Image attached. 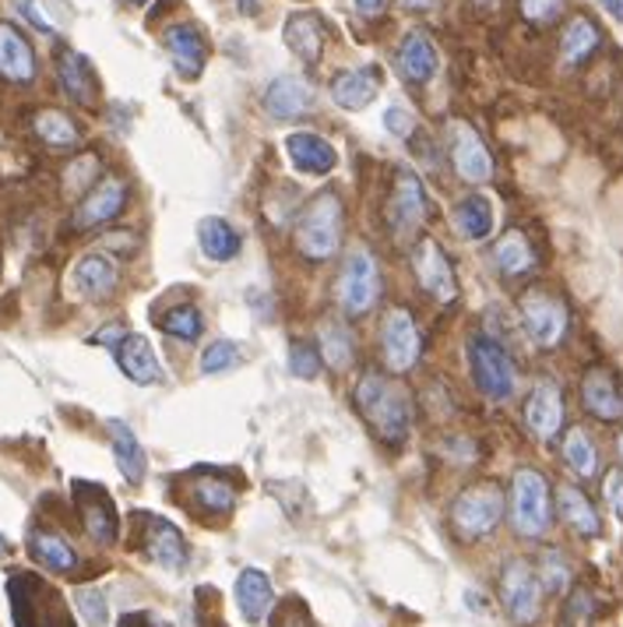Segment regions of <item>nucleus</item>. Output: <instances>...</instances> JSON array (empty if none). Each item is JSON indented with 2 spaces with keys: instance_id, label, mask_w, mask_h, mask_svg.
<instances>
[{
  "instance_id": "nucleus-38",
  "label": "nucleus",
  "mask_w": 623,
  "mask_h": 627,
  "mask_svg": "<svg viewBox=\"0 0 623 627\" xmlns=\"http://www.w3.org/2000/svg\"><path fill=\"white\" fill-rule=\"evenodd\" d=\"M599 42H602L599 25L592 18H585V14H574V18L568 22V28H563V36H560V61L568 67L585 64L588 57L599 50Z\"/></svg>"
},
{
  "instance_id": "nucleus-9",
  "label": "nucleus",
  "mask_w": 623,
  "mask_h": 627,
  "mask_svg": "<svg viewBox=\"0 0 623 627\" xmlns=\"http://www.w3.org/2000/svg\"><path fill=\"white\" fill-rule=\"evenodd\" d=\"M381 360L391 374H409L423 360V331L405 308L387 311L381 321Z\"/></svg>"
},
{
  "instance_id": "nucleus-19",
  "label": "nucleus",
  "mask_w": 623,
  "mask_h": 627,
  "mask_svg": "<svg viewBox=\"0 0 623 627\" xmlns=\"http://www.w3.org/2000/svg\"><path fill=\"white\" fill-rule=\"evenodd\" d=\"M163 42L173 57V67H177V75L194 81L201 71H205V61H208V42L201 36L198 25H169L163 33Z\"/></svg>"
},
{
  "instance_id": "nucleus-14",
  "label": "nucleus",
  "mask_w": 623,
  "mask_h": 627,
  "mask_svg": "<svg viewBox=\"0 0 623 627\" xmlns=\"http://www.w3.org/2000/svg\"><path fill=\"white\" fill-rule=\"evenodd\" d=\"M525 427L535 441H557L563 430V388L554 377H539L525 399Z\"/></svg>"
},
{
  "instance_id": "nucleus-22",
  "label": "nucleus",
  "mask_w": 623,
  "mask_h": 627,
  "mask_svg": "<svg viewBox=\"0 0 623 627\" xmlns=\"http://www.w3.org/2000/svg\"><path fill=\"white\" fill-rule=\"evenodd\" d=\"M285 152L293 159V166L300 173H310V177H325L339 166V152L331 149V141L314 135V130H293L285 138Z\"/></svg>"
},
{
  "instance_id": "nucleus-43",
  "label": "nucleus",
  "mask_w": 623,
  "mask_h": 627,
  "mask_svg": "<svg viewBox=\"0 0 623 627\" xmlns=\"http://www.w3.org/2000/svg\"><path fill=\"white\" fill-rule=\"evenodd\" d=\"M243 363V349L233 342V339H215L205 346V353H201V374H229V371H237Z\"/></svg>"
},
{
  "instance_id": "nucleus-56",
  "label": "nucleus",
  "mask_w": 623,
  "mask_h": 627,
  "mask_svg": "<svg viewBox=\"0 0 623 627\" xmlns=\"http://www.w3.org/2000/svg\"><path fill=\"white\" fill-rule=\"evenodd\" d=\"M616 451H620V462H623V434L616 437Z\"/></svg>"
},
{
  "instance_id": "nucleus-11",
  "label": "nucleus",
  "mask_w": 623,
  "mask_h": 627,
  "mask_svg": "<svg viewBox=\"0 0 623 627\" xmlns=\"http://www.w3.org/2000/svg\"><path fill=\"white\" fill-rule=\"evenodd\" d=\"M11 600L18 627H71L61 595L42 589L36 578H11Z\"/></svg>"
},
{
  "instance_id": "nucleus-46",
  "label": "nucleus",
  "mask_w": 623,
  "mask_h": 627,
  "mask_svg": "<svg viewBox=\"0 0 623 627\" xmlns=\"http://www.w3.org/2000/svg\"><path fill=\"white\" fill-rule=\"evenodd\" d=\"M563 4H568V0H518L521 14H525V22L532 25H554L563 14Z\"/></svg>"
},
{
  "instance_id": "nucleus-16",
  "label": "nucleus",
  "mask_w": 623,
  "mask_h": 627,
  "mask_svg": "<svg viewBox=\"0 0 623 627\" xmlns=\"http://www.w3.org/2000/svg\"><path fill=\"white\" fill-rule=\"evenodd\" d=\"M127 180L120 177H103L89 195L78 201L75 209V229H92V226H103L113 223L124 209H127Z\"/></svg>"
},
{
  "instance_id": "nucleus-10",
  "label": "nucleus",
  "mask_w": 623,
  "mask_h": 627,
  "mask_svg": "<svg viewBox=\"0 0 623 627\" xmlns=\"http://www.w3.org/2000/svg\"><path fill=\"white\" fill-rule=\"evenodd\" d=\"M427 215H430V201H427L423 180L409 170H398L387 195V209H384L387 226L395 229L398 240H405V237H416V233L427 226Z\"/></svg>"
},
{
  "instance_id": "nucleus-40",
  "label": "nucleus",
  "mask_w": 623,
  "mask_h": 627,
  "mask_svg": "<svg viewBox=\"0 0 623 627\" xmlns=\"http://www.w3.org/2000/svg\"><path fill=\"white\" fill-rule=\"evenodd\" d=\"M563 462H568V469L577 476V479H592L599 473V448L596 441L588 437L585 427H571L563 434Z\"/></svg>"
},
{
  "instance_id": "nucleus-52",
  "label": "nucleus",
  "mask_w": 623,
  "mask_h": 627,
  "mask_svg": "<svg viewBox=\"0 0 623 627\" xmlns=\"http://www.w3.org/2000/svg\"><path fill=\"white\" fill-rule=\"evenodd\" d=\"M127 335H130V331H127L124 325H106V328H99V331L92 335V342H96V346H106V349H117V346L127 339Z\"/></svg>"
},
{
  "instance_id": "nucleus-41",
  "label": "nucleus",
  "mask_w": 623,
  "mask_h": 627,
  "mask_svg": "<svg viewBox=\"0 0 623 627\" xmlns=\"http://www.w3.org/2000/svg\"><path fill=\"white\" fill-rule=\"evenodd\" d=\"M155 325L163 335L177 342H198L201 331H205V317L194 308V303H180V308L166 311L163 317H155Z\"/></svg>"
},
{
  "instance_id": "nucleus-18",
  "label": "nucleus",
  "mask_w": 623,
  "mask_h": 627,
  "mask_svg": "<svg viewBox=\"0 0 623 627\" xmlns=\"http://www.w3.org/2000/svg\"><path fill=\"white\" fill-rule=\"evenodd\" d=\"M582 410L588 416H596L602 423H616L623 419V388L613 377V371L606 367H592L582 377Z\"/></svg>"
},
{
  "instance_id": "nucleus-54",
  "label": "nucleus",
  "mask_w": 623,
  "mask_h": 627,
  "mask_svg": "<svg viewBox=\"0 0 623 627\" xmlns=\"http://www.w3.org/2000/svg\"><path fill=\"white\" fill-rule=\"evenodd\" d=\"M599 8H606L616 22H623V0H599Z\"/></svg>"
},
{
  "instance_id": "nucleus-45",
  "label": "nucleus",
  "mask_w": 623,
  "mask_h": 627,
  "mask_svg": "<svg viewBox=\"0 0 623 627\" xmlns=\"http://www.w3.org/2000/svg\"><path fill=\"white\" fill-rule=\"evenodd\" d=\"M75 606H78V614L85 617V624H89V627H106L110 606H106V595L99 589H78L75 592Z\"/></svg>"
},
{
  "instance_id": "nucleus-39",
  "label": "nucleus",
  "mask_w": 623,
  "mask_h": 627,
  "mask_svg": "<svg viewBox=\"0 0 623 627\" xmlns=\"http://www.w3.org/2000/svg\"><path fill=\"white\" fill-rule=\"evenodd\" d=\"M33 130H36V138L47 145V149H53V152H75L78 145H81L78 124L71 121L67 113H61V110H42V113H36Z\"/></svg>"
},
{
  "instance_id": "nucleus-47",
  "label": "nucleus",
  "mask_w": 623,
  "mask_h": 627,
  "mask_svg": "<svg viewBox=\"0 0 623 627\" xmlns=\"http://www.w3.org/2000/svg\"><path fill=\"white\" fill-rule=\"evenodd\" d=\"M441 455L458 462V465H472L475 455H480V444H475L472 437H444V441H441Z\"/></svg>"
},
{
  "instance_id": "nucleus-58",
  "label": "nucleus",
  "mask_w": 623,
  "mask_h": 627,
  "mask_svg": "<svg viewBox=\"0 0 623 627\" xmlns=\"http://www.w3.org/2000/svg\"><path fill=\"white\" fill-rule=\"evenodd\" d=\"M127 4H135V8H141V4H144V0H127Z\"/></svg>"
},
{
  "instance_id": "nucleus-5",
  "label": "nucleus",
  "mask_w": 623,
  "mask_h": 627,
  "mask_svg": "<svg viewBox=\"0 0 623 627\" xmlns=\"http://www.w3.org/2000/svg\"><path fill=\"white\" fill-rule=\"evenodd\" d=\"M381 300V261L367 243H356L339 272V308L349 317H367Z\"/></svg>"
},
{
  "instance_id": "nucleus-34",
  "label": "nucleus",
  "mask_w": 623,
  "mask_h": 627,
  "mask_svg": "<svg viewBox=\"0 0 623 627\" xmlns=\"http://www.w3.org/2000/svg\"><path fill=\"white\" fill-rule=\"evenodd\" d=\"M28 553H33L36 564H42L53 575H71L78 567L75 547H71L64 536H56L50 529H33V532H28Z\"/></svg>"
},
{
  "instance_id": "nucleus-28",
  "label": "nucleus",
  "mask_w": 623,
  "mask_h": 627,
  "mask_svg": "<svg viewBox=\"0 0 623 627\" xmlns=\"http://www.w3.org/2000/svg\"><path fill=\"white\" fill-rule=\"evenodd\" d=\"M557 512H560L563 525H568L574 536H582V539H599L602 536V518L596 512V504L585 498L582 487L563 484L557 490Z\"/></svg>"
},
{
  "instance_id": "nucleus-17",
  "label": "nucleus",
  "mask_w": 623,
  "mask_h": 627,
  "mask_svg": "<svg viewBox=\"0 0 623 627\" xmlns=\"http://www.w3.org/2000/svg\"><path fill=\"white\" fill-rule=\"evenodd\" d=\"M144 553H149V561H155L158 567H166V572H183L187 567V539L183 532L173 525L169 518H158V515H144Z\"/></svg>"
},
{
  "instance_id": "nucleus-20",
  "label": "nucleus",
  "mask_w": 623,
  "mask_h": 627,
  "mask_svg": "<svg viewBox=\"0 0 623 627\" xmlns=\"http://www.w3.org/2000/svg\"><path fill=\"white\" fill-rule=\"evenodd\" d=\"M78 507H81V522H85V532H89L96 543H117V507H113L110 493L99 490L96 484H78L75 490Z\"/></svg>"
},
{
  "instance_id": "nucleus-51",
  "label": "nucleus",
  "mask_w": 623,
  "mask_h": 627,
  "mask_svg": "<svg viewBox=\"0 0 623 627\" xmlns=\"http://www.w3.org/2000/svg\"><path fill=\"white\" fill-rule=\"evenodd\" d=\"M96 166H99V163H96V155H85L78 166H71V170H67V177H71V180L64 184L67 191H75V184H78V187H89L92 177H85V173H96Z\"/></svg>"
},
{
  "instance_id": "nucleus-1",
  "label": "nucleus",
  "mask_w": 623,
  "mask_h": 627,
  "mask_svg": "<svg viewBox=\"0 0 623 627\" xmlns=\"http://www.w3.org/2000/svg\"><path fill=\"white\" fill-rule=\"evenodd\" d=\"M356 399V413L367 419V427L381 437L384 444H402L412 430V402L405 396V388H398L395 381H387L384 374H364L359 385L353 391Z\"/></svg>"
},
{
  "instance_id": "nucleus-4",
  "label": "nucleus",
  "mask_w": 623,
  "mask_h": 627,
  "mask_svg": "<svg viewBox=\"0 0 623 627\" xmlns=\"http://www.w3.org/2000/svg\"><path fill=\"white\" fill-rule=\"evenodd\" d=\"M511 525L521 539H543L554 529V490L532 465H521L511 479Z\"/></svg>"
},
{
  "instance_id": "nucleus-23",
  "label": "nucleus",
  "mask_w": 623,
  "mask_h": 627,
  "mask_svg": "<svg viewBox=\"0 0 623 627\" xmlns=\"http://www.w3.org/2000/svg\"><path fill=\"white\" fill-rule=\"evenodd\" d=\"M395 64H398V75L409 85H427L433 75H437L441 57H437V47L430 42V36L416 28V33H409L402 39V47L395 53Z\"/></svg>"
},
{
  "instance_id": "nucleus-26",
  "label": "nucleus",
  "mask_w": 623,
  "mask_h": 627,
  "mask_svg": "<svg viewBox=\"0 0 623 627\" xmlns=\"http://www.w3.org/2000/svg\"><path fill=\"white\" fill-rule=\"evenodd\" d=\"M314 106V89L296 75H279L265 92V110L275 121H296Z\"/></svg>"
},
{
  "instance_id": "nucleus-32",
  "label": "nucleus",
  "mask_w": 623,
  "mask_h": 627,
  "mask_svg": "<svg viewBox=\"0 0 623 627\" xmlns=\"http://www.w3.org/2000/svg\"><path fill=\"white\" fill-rule=\"evenodd\" d=\"M317 349H321L325 363L335 374L356 367V335L345 321H335V317L321 321V328H317Z\"/></svg>"
},
{
  "instance_id": "nucleus-53",
  "label": "nucleus",
  "mask_w": 623,
  "mask_h": 627,
  "mask_svg": "<svg viewBox=\"0 0 623 627\" xmlns=\"http://www.w3.org/2000/svg\"><path fill=\"white\" fill-rule=\"evenodd\" d=\"M356 11L364 14V18H377V14L384 11V0H356Z\"/></svg>"
},
{
  "instance_id": "nucleus-7",
  "label": "nucleus",
  "mask_w": 623,
  "mask_h": 627,
  "mask_svg": "<svg viewBox=\"0 0 623 627\" xmlns=\"http://www.w3.org/2000/svg\"><path fill=\"white\" fill-rule=\"evenodd\" d=\"M518 321L525 335L532 339L535 349H557L563 339H568V328H571V311L557 293L549 289H525L518 297Z\"/></svg>"
},
{
  "instance_id": "nucleus-8",
  "label": "nucleus",
  "mask_w": 623,
  "mask_h": 627,
  "mask_svg": "<svg viewBox=\"0 0 623 627\" xmlns=\"http://www.w3.org/2000/svg\"><path fill=\"white\" fill-rule=\"evenodd\" d=\"M497 586H500V606H504V614L511 617V624L532 627L539 620L546 589L539 581V572H535L529 561H521V557L507 561Z\"/></svg>"
},
{
  "instance_id": "nucleus-27",
  "label": "nucleus",
  "mask_w": 623,
  "mask_h": 627,
  "mask_svg": "<svg viewBox=\"0 0 623 627\" xmlns=\"http://www.w3.org/2000/svg\"><path fill=\"white\" fill-rule=\"evenodd\" d=\"M113 353H117V363H120V371H124L127 381H135L141 388L163 381V367H158L155 349L149 346L144 335H127V339L117 349H113Z\"/></svg>"
},
{
  "instance_id": "nucleus-48",
  "label": "nucleus",
  "mask_w": 623,
  "mask_h": 627,
  "mask_svg": "<svg viewBox=\"0 0 623 627\" xmlns=\"http://www.w3.org/2000/svg\"><path fill=\"white\" fill-rule=\"evenodd\" d=\"M602 493H606V501H610L613 507V515L623 522V469H610L602 479Z\"/></svg>"
},
{
  "instance_id": "nucleus-24",
  "label": "nucleus",
  "mask_w": 623,
  "mask_h": 627,
  "mask_svg": "<svg viewBox=\"0 0 623 627\" xmlns=\"http://www.w3.org/2000/svg\"><path fill=\"white\" fill-rule=\"evenodd\" d=\"M198 247L215 265H229V261H237L243 254V233L229 223V218L208 215L198 223Z\"/></svg>"
},
{
  "instance_id": "nucleus-57",
  "label": "nucleus",
  "mask_w": 623,
  "mask_h": 627,
  "mask_svg": "<svg viewBox=\"0 0 623 627\" xmlns=\"http://www.w3.org/2000/svg\"><path fill=\"white\" fill-rule=\"evenodd\" d=\"M4 553H8V543H4V536H0V557H4Z\"/></svg>"
},
{
  "instance_id": "nucleus-25",
  "label": "nucleus",
  "mask_w": 623,
  "mask_h": 627,
  "mask_svg": "<svg viewBox=\"0 0 623 627\" xmlns=\"http://www.w3.org/2000/svg\"><path fill=\"white\" fill-rule=\"evenodd\" d=\"M377 92H381V71L377 67H349V71H339L335 81H331V99L342 106V110H367Z\"/></svg>"
},
{
  "instance_id": "nucleus-30",
  "label": "nucleus",
  "mask_w": 623,
  "mask_h": 627,
  "mask_svg": "<svg viewBox=\"0 0 623 627\" xmlns=\"http://www.w3.org/2000/svg\"><path fill=\"white\" fill-rule=\"evenodd\" d=\"M285 42L289 50H293L303 64H321L325 57V42H328V28L325 22L317 18V14H293V18L285 22Z\"/></svg>"
},
{
  "instance_id": "nucleus-49",
  "label": "nucleus",
  "mask_w": 623,
  "mask_h": 627,
  "mask_svg": "<svg viewBox=\"0 0 623 627\" xmlns=\"http://www.w3.org/2000/svg\"><path fill=\"white\" fill-rule=\"evenodd\" d=\"M384 127L398 138H412L416 135V121L402 106H387L384 110Z\"/></svg>"
},
{
  "instance_id": "nucleus-31",
  "label": "nucleus",
  "mask_w": 623,
  "mask_h": 627,
  "mask_svg": "<svg viewBox=\"0 0 623 627\" xmlns=\"http://www.w3.org/2000/svg\"><path fill=\"white\" fill-rule=\"evenodd\" d=\"M56 78H61V89L67 92L71 103H78V106H92L96 103L92 64L85 61L78 50H61V53H56Z\"/></svg>"
},
{
  "instance_id": "nucleus-36",
  "label": "nucleus",
  "mask_w": 623,
  "mask_h": 627,
  "mask_svg": "<svg viewBox=\"0 0 623 627\" xmlns=\"http://www.w3.org/2000/svg\"><path fill=\"white\" fill-rule=\"evenodd\" d=\"M237 603L243 610V617L251 624H260L268 617V610L275 606V589L271 578L260 572V567H243L237 578Z\"/></svg>"
},
{
  "instance_id": "nucleus-3",
  "label": "nucleus",
  "mask_w": 623,
  "mask_h": 627,
  "mask_svg": "<svg viewBox=\"0 0 623 627\" xmlns=\"http://www.w3.org/2000/svg\"><path fill=\"white\" fill-rule=\"evenodd\" d=\"M469 374L472 385L480 388V396L490 402H511L518 396V363L511 356V349L504 346V339H494L490 331H472L466 346Z\"/></svg>"
},
{
  "instance_id": "nucleus-2",
  "label": "nucleus",
  "mask_w": 623,
  "mask_h": 627,
  "mask_svg": "<svg viewBox=\"0 0 623 627\" xmlns=\"http://www.w3.org/2000/svg\"><path fill=\"white\" fill-rule=\"evenodd\" d=\"M342 237H345V212L339 195H317L307 209L300 212L296 226H293V243L296 254L307 258L310 265H328L335 261L342 251Z\"/></svg>"
},
{
  "instance_id": "nucleus-55",
  "label": "nucleus",
  "mask_w": 623,
  "mask_h": 627,
  "mask_svg": "<svg viewBox=\"0 0 623 627\" xmlns=\"http://www.w3.org/2000/svg\"><path fill=\"white\" fill-rule=\"evenodd\" d=\"M402 8H409V11H430L433 8V0H398Z\"/></svg>"
},
{
  "instance_id": "nucleus-21",
  "label": "nucleus",
  "mask_w": 623,
  "mask_h": 627,
  "mask_svg": "<svg viewBox=\"0 0 623 627\" xmlns=\"http://www.w3.org/2000/svg\"><path fill=\"white\" fill-rule=\"evenodd\" d=\"M39 64H36V50L18 28L0 22V78L11 85H28L36 81Z\"/></svg>"
},
{
  "instance_id": "nucleus-29",
  "label": "nucleus",
  "mask_w": 623,
  "mask_h": 627,
  "mask_svg": "<svg viewBox=\"0 0 623 627\" xmlns=\"http://www.w3.org/2000/svg\"><path fill=\"white\" fill-rule=\"evenodd\" d=\"M490 261H494V268L504 275V279H521V275H529L535 265H539L535 247L529 243V237L521 229H507L504 237L494 243V251H490Z\"/></svg>"
},
{
  "instance_id": "nucleus-12",
  "label": "nucleus",
  "mask_w": 623,
  "mask_h": 627,
  "mask_svg": "<svg viewBox=\"0 0 623 627\" xmlns=\"http://www.w3.org/2000/svg\"><path fill=\"white\" fill-rule=\"evenodd\" d=\"M412 275H416L419 289H423V293L433 297L437 303H455L458 300V275L452 268V258H447V251L437 240L423 237L416 243Z\"/></svg>"
},
{
  "instance_id": "nucleus-59",
  "label": "nucleus",
  "mask_w": 623,
  "mask_h": 627,
  "mask_svg": "<svg viewBox=\"0 0 623 627\" xmlns=\"http://www.w3.org/2000/svg\"><path fill=\"white\" fill-rule=\"evenodd\" d=\"M483 4H490V0H483Z\"/></svg>"
},
{
  "instance_id": "nucleus-33",
  "label": "nucleus",
  "mask_w": 623,
  "mask_h": 627,
  "mask_svg": "<svg viewBox=\"0 0 623 627\" xmlns=\"http://www.w3.org/2000/svg\"><path fill=\"white\" fill-rule=\"evenodd\" d=\"M106 430H110L113 455H117V469H120V476L127 479L130 487H138L141 479H144V473H149V455H144L141 441H138L135 430H130L124 419H110V423H106Z\"/></svg>"
},
{
  "instance_id": "nucleus-37",
  "label": "nucleus",
  "mask_w": 623,
  "mask_h": 627,
  "mask_svg": "<svg viewBox=\"0 0 623 627\" xmlns=\"http://www.w3.org/2000/svg\"><path fill=\"white\" fill-rule=\"evenodd\" d=\"M191 507L205 518H226L237 512V487L219 476H201L191 487Z\"/></svg>"
},
{
  "instance_id": "nucleus-35",
  "label": "nucleus",
  "mask_w": 623,
  "mask_h": 627,
  "mask_svg": "<svg viewBox=\"0 0 623 627\" xmlns=\"http://www.w3.org/2000/svg\"><path fill=\"white\" fill-rule=\"evenodd\" d=\"M452 226L461 240L469 243H483L490 233H494V205H490L486 195H469L461 198L455 212H452Z\"/></svg>"
},
{
  "instance_id": "nucleus-44",
  "label": "nucleus",
  "mask_w": 623,
  "mask_h": 627,
  "mask_svg": "<svg viewBox=\"0 0 623 627\" xmlns=\"http://www.w3.org/2000/svg\"><path fill=\"white\" fill-rule=\"evenodd\" d=\"M325 367V356L321 349L310 346V342H293L289 346V374L303 377V381H314L317 374Z\"/></svg>"
},
{
  "instance_id": "nucleus-50",
  "label": "nucleus",
  "mask_w": 623,
  "mask_h": 627,
  "mask_svg": "<svg viewBox=\"0 0 623 627\" xmlns=\"http://www.w3.org/2000/svg\"><path fill=\"white\" fill-rule=\"evenodd\" d=\"M11 4H14V11H18L22 18H25L28 25H33V28H39V33L53 36V25H50L47 18H42V11H39L36 0H11Z\"/></svg>"
},
{
  "instance_id": "nucleus-15",
  "label": "nucleus",
  "mask_w": 623,
  "mask_h": 627,
  "mask_svg": "<svg viewBox=\"0 0 623 627\" xmlns=\"http://www.w3.org/2000/svg\"><path fill=\"white\" fill-rule=\"evenodd\" d=\"M120 286V268H117V258L103 254V251H92L78 258V265L71 268V289L89 300V303H103L117 293Z\"/></svg>"
},
{
  "instance_id": "nucleus-42",
  "label": "nucleus",
  "mask_w": 623,
  "mask_h": 627,
  "mask_svg": "<svg viewBox=\"0 0 623 627\" xmlns=\"http://www.w3.org/2000/svg\"><path fill=\"white\" fill-rule=\"evenodd\" d=\"M539 581H543V589L549 595H563L571 589V561H568V553L557 550V547H549L543 550V557H539Z\"/></svg>"
},
{
  "instance_id": "nucleus-13",
  "label": "nucleus",
  "mask_w": 623,
  "mask_h": 627,
  "mask_svg": "<svg viewBox=\"0 0 623 627\" xmlns=\"http://www.w3.org/2000/svg\"><path fill=\"white\" fill-rule=\"evenodd\" d=\"M447 155H452V166L466 184L494 180V155H490L480 130H472L466 121H452V127H447Z\"/></svg>"
},
{
  "instance_id": "nucleus-6",
  "label": "nucleus",
  "mask_w": 623,
  "mask_h": 627,
  "mask_svg": "<svg viewBox=\"0 0 623 627\" xmlns=\"http://www.w3.org/2000/svg\"><path fill=\"white\" fill-rule=\"evenodd\" d=\"M504 522V490L497 484L466 487L452 504V529L461 543H480Z\"/></svg>"
}]
</instances>
